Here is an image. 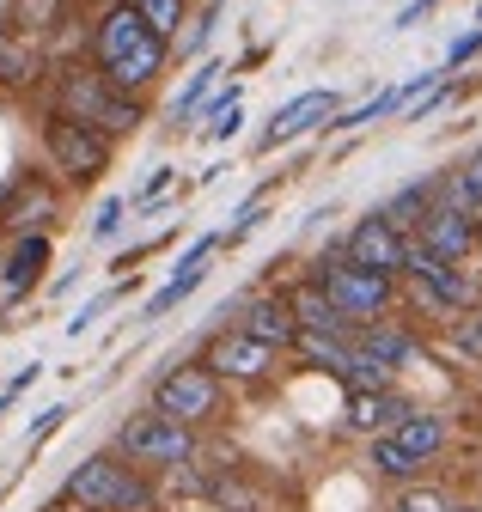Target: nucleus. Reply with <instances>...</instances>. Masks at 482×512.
I'll return each instance as SVG.
<instances>
[{"label": "nucleus", "mask_w": 482, "mask_h": 512, "mask_svg": "<svg viewBox=\"0 0 482 512\" xmlns=\"http://www.w3.org/2000/svg\"><path fill=\"white\" fill-rule=\"evenodd\" d=\"M165 68V31L147 25V13L135 7H110V19L98 25V74L110 86H123V92H141L153 86Z\"/></svg>", "instance_id": "obj_1"}, {"label": "nucleus", "mask_w": 482, "mask_h": 512, "mask_svg": "<svg viewBox=\"0 0 482 512\" xmlns=\"http://www.w3.org/2000/svg\"><path fill=\"white\" fill-rule=\"evenodd\" d=\"M116 445H123L129 464H159V470H177L196 458V439H190V421H177L165 409H147L135 421L116 427Z\"/></svg>", "instance_id": "obj_2"}, {"label": "nucleus", "mask_w": 482, "mask_h": 512, "mask_svg": "<svg viewBox=\"0 0 482 512\" xmlns=\"http://www.w3.org/2000/svg\"><path fill=\"white\" fill-rule=\"evenodd\" d=\"M62 110L104 128V135H135L141 128V104L123 92V86H110L104 74H68L62 80Z\"/></svg>", "instance_id": "obj_3"}, {"label": "nucleus", "mask_w": 482, "mask_h": 512, "mask_svg": "<svg viewBox=\"0 0 482 512\" xmlns=\"http://www.w3.org/2000/svg\"><path fill=\"white\" fill-rule=\"evenodd\" d=\"M68 500H80L86 512H141L147 506V482L123 458H86L68 476Z\"/></svg>", "instance_id": "obj_4"}, {"label": "nucleus", "mask_w": 482, "mask_h": 512, "mask_svg": "<svg viewBox=\"0 0 482 512\" xmlns=\"http://www.w3.org/2000/svg\"><path fill=\"white\" fill-rule=\"evenodd\" d=\"M43 147H49L55 171L74 177V183H92V177H104V165H110V135H104V128H92V122H80V116H68V110L49 116Z\"/></svg>", "instance_id": "obj_5"}, {"label": "nucleus", "mask_w": 482, "mask_h": 512, "mask_svg": "<svg viewBox=\"0 0 482 512\" xmlns=\"http://www.w3.org/2000/svg\"><path fill=\"white\" fill-rule=\"evenodd\" d=\"M440 445H446V421H440V415H403L391 433L373 439V470H385V476H415L421 464L440 452Z\"/></svg>", "instance_id": "obj_6"}, {"label": "nucleus", "mask_w": 482, "mask_h": 512, "mask_svg": "<svg viewBox=\"0 0 482 512\" xmlns=\"http://www.w3.org/2000/svg\"><path fill=\"white\" fill-rule=\"evenodd\" d=\"M214 403H220V372H214L208 360H202V366H171V372L159 378V391H153V409L190 421V427L208 421Z\"/></svg>", "instance_id": "obj_7"}, {"label": "nucleus", "mask_w": 482, "mask_h": 512, "mask_svg": "<svg viewBox=\"0 0 482 512\" xmlns=\"http://www.w3.org/2000/svg\"><path fill=\"white\" fill-rule=\"evenodd\" d=\"M318 281H324V293L348 311V317H373V311H385L391 305V275L385 269H367V263H324L318 269Z\"/></svg>", "instance_id": "obj_8"}, {"label": "nucleus", "mask_w": 482, "mask_h": 512, "mask_svg": "<svg viewBox=\"0 0 482 512\" xmlns=\"http://www.w3.org/2000/svg\"><path fill=\"white\" fill-rule=\"evenodd\" d=\"M476 238H482V226L470 220V208H458V202H446V196L421 214V226H415V244H428L434 256H452V263H458Z\"/></svg>", "instance_id": "obj_9"}, {"label": "nucleus", "mask_w": 482, "mask_h": 512, "mask_svg": "<svg viewBox=\"0 0 482 512\" xmlns=\"http://www.w3.org/2000/svg\"><path fill=\"white\" fill-rule=\"evenodd\" d=\"M348 256L367 269H409V244H403V226H391L385 214H367L354 232H348Z\"/></svg>", "instance_id": "obj_10"}, {"label": "nucleus", "mask_w": 482, "mask_h": 512, "mask_svg": "<svg viewBox=\"0 0 482 512\" xmlns=\"http://www.w3.org/2000/svg\"><path fill=\"white\" fill-rule=\"evenodd\" d=\"M336 116V92H306V98H293L287 110H275V122L263 128V153H275V147H287V141H299L306 128H318V122H330Z\"/></svg>", "instance_id": "obj_11"}, {"label": "nucleus", "mask_w": 482, "mask_h": 512, "mask_svg": "<svg viewBox=\"0 0 482 512\" xmlns=\"http://www.w3.org/2000/svg\"><path fill=\"white\" fill-rule=\"evenodd\" d=\"M409 275L428 287L440 305H470V299H476V287L452 269V256H434L428 244H409Z\"/></svg>", "instance_id": "obj_12"}, {"label": "nucleus", "mask_w": 482, "mask_h": 512, "mask_svg": "<svg viewBox=\"0 0 482 512\" xmlns=\"http://www.w3.org/2000/svg\"><path fill=\"white\" fill-rule=\"evenodd\" d=\"M269 360H275V348L257 342V336H245V330H232V336H220L208 348V366L220 378H257V372H269Z\"/></svg>", "instance_id": "obj_13"}, {"label": "nucleus", "mask_w": 482, "mask_h": 512, "mask_svg": "<svg viewBox=\"0 0 482 512\" xmlns=\"http://www.w3.org/2000/svg\"><path fill=\"white\" fill-rule=\"evenodd\" d=\"M214 244H220V238H202V244L184 256V263H177V275H171V281H165V287H159V293L141 305V317H147V324H159V317H165L177 299H190V293L202 287V275H208V250H214Z\"/></svg>", "instance_id": "obj_14"}, {"label": "nucleus", "mask_w": 482, "mask_h": 512, "mask_svg": "<svg viewBox=\"0 0 482 512\" xmlns=\"http://www.w3.org/2000/svg\"><path fill=\"white\" fill-rule=\"evenodd\" d=\"M245 336H257V342H269V348H293L299 342V317H293V305L287 299H257L251 311H245V324H238Z\"/></svg>", "instance_id": "obj_15"}, {"label": "nucleus", "mask_w": 482, "mask_h": 512, "mask_svg": "<svg viewBox=\"0 0 482 512\" xmlns=\"http://www.w3.org/2000/svg\"><path fill=\"white\" fill-rule=\"evenodd\" d=\"M293 317H299V324H306V330H330V336H348V311L324 293V281H312V287H299L293 299Z\"/></svg>", "instance_id": "obj_16"}, {"label": "nucleus", "mask_w": 482, "mask_h": 512, "mask_svg": "<svg viewBox=\"0 0 482 512\" xmlns=\"http://www.w3.org/2000/svg\"><path fill=\"white\" fill-rule=\"evenodd\" d=\"M409 409H403V397H391L385 391V384H379V391H354L348 397V421L360 427V433H379V427H397Z\"/></svg>", "instance_id": "obj_17"}, {"label": "nucleus", "mask_w": 482, "mask_h": 512, "mask_svg": "<svg viewBox=\"0 0 482 512\" xmlns=\"http://www.w3.org/2000/svg\"><path fill=\"white\" fill-rule=\"evenodd\" d=\"M43 263H49V238H25V244L7 256V275H0V281H7V299H19V293L43 275Z\"/></svg>", "instance_id": "obj_18"}, {"label": "nucleus", "mask_w": 482, "mask_h": 512, "mask_svg": "<svg viewBox=\"0 0 482 512\" xmlns=\"http://www.w3.org/2000/svg\"><path fill=\"white\" fill-rule=\"evenodd\" d=\"M434 202H440V183H409L403 196L385 208V220H391V226H421V214H428Z\"/></svg>", "instance_id": "obj_19"}, {"label": "nucleus", "mask_w": 482, "mask_h": 512, "mask_svg": "<svg viewBox=\"0 0 482 512\" xmlns=\"http://www.w3.org/2000/svg\"><path fill=\"white\" fill-rule=\"evenodd\" d=\"M440 196L458 202V208H482V153H470V165H464L458 177L440 183Z\"/></svg>", "instance_id": "obj_20"}, {"label": "nucleus", "mask_w": 482, "mask_h": 512, "mask_svg": "<svg viewBox=\"0 0 482 512\" xmlns=\"http://www.w3.org/2000/svg\"><path fill=\"white\" fill-rule=\"evenodd\" d=\"M360 348H367L373 360H385V366L415 360V342H409V336H397V330H373V336H360Z\"/></svg>", "instance_id": "obj_21"}, {"label": "nucleus", "mask_w": 482, "mask_h": 512, "mask_svg": "<svg viewBox=\"0 0 482 512\" xmlns=\"http://www.w3.org/2000/svg\"><path fill=\"white\" fill-rule=\"evenodd\" d=\"M135 7L147 13V25H159L165 37H177V19H184V0H135Z\"/></svg>", "instance_id": "obj_22"}, {"label": "nucleus", "mask_w": 482, "mask_h": 512, "mask_svg": "<svg viewBox=\"0 0 482 512\" xmlns=\"http://www.w3.org/2000/svg\"><path fill=\"white\" fill-rule=\"evenodd\" d=\"M391 512H446V500H440L434 488H403Z\"/></svg>", "instance_id": "obj_23"}, {"label": "nucleus", "mask_w": 482, "mask_h": 512, "mask_svg": "<svg viewBox=\"0 0 482 512\" xmlns=\"http://www.w3.org/2000/svg\"><path fill=\"white\" fill-rule=\"evenodd\" d=\"M214 74H220V68H202V74H190V86H184V98L171 104V116H190V110L202 104V92H208V80H214Z\"/></svg>", "instance_id": "obj_24"}, {"label": "nucleus", "mask_w": 482, "mask_h": 512, "mask_svg": "<svg viewBox=\"0 0 482 512\" xmlns=\"http://www.w3.org/2000/svg\"><path fill=\"white\" fill-rule=\"evenodd\" d=\"M116 226H123V202H104V208H98V220H92V238H110Z\"/></svg>", "instance_id": "obj_25"}, {"label": "nucleus", "mask_w": 482, "mask_h": 512, "mask_svg": "<svg viewBox=\"0 0 482 512\" xmlns=\"http://www.w3.org/2000/svg\"><path fill=\"white\" fill-rule=\"evenodd\" d=\"M62 421H68V409H49V415H43V421H37V433H31V439H25V445H43V439H49V433H55V427H62Z\"/></svg>", "instance_id": "obj_26"}, {"label": "nucleus", "mask_w": 482, "mask_h": 512, "mask_svg": "<svg viewBox=\"0 0 482 512\" xmlns=\"http://www.w3.org/2000/svg\"><path fill=\"white\" fill-rule=\"evenodd\" d=\"M458 342H464V348H470V354H482V311H476V317H470V324H464V330H458Z\"/></svg>", "instance_id": "obj_27"}, {"label": "nucleus", "mask_w": 482, "mask_h": 512, "mask_svg": "<svg viewBox=\"0 0 482 512\" xmlns=\"http://www.w3.org/2000/svg\"><path fill=\"white\" fill-rule=\"evenodd\" d=\"M476 49H482V31H470V37H464V43H452V68H458V61H470V55H476Z\"/></svg>", "instance_id": "obj_28"}, {"label": "nucleus", "mask_w": 482, "mask_h": 512, "mask_svg": "<svg viewBox=\"0 0 482 512\" xmlns=\"http://www.w3.org/2000/svg\"><path fill=\"white\" fill-rule=\"evenodd\" d=\"M428 7H434V0H415V7H409V13H403V19H397V31H409V25H415V19H421V13H428Z\"/></svg>", "instance_id": "obj_29"}, {"label": "nucleus", "mask_w": 482, "mask_h": 512, "mask_svg": "<svg viewBox=\"0 0 482 512\" xmlns=\"http://www.w3.org/2000/svg\"><path fill=\"white\" fill-rule=\"evenodd\" d=\"M446 512H482V506H446Z\"/></svg>", "instance_id": "obj_30"}, {"label": "nucleus", "mask_w": 482, "mask_h": 512, "mask_svg": "<svg viewBox=\"0 0 482 512\" xmlns=\"http://www.w3.org/2000/svg\"><path fill=\"white\" fill-rule=\"evenodd\" d=\"M476 244H482V238H476Z\"/></svg>", "instance_id": "obj_31"}]
</instances>
